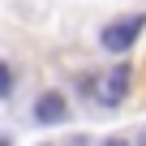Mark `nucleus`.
Returning <instances> with one entry per match:
<instances>
[{
  "label": "nucleus",
  "instance_id": "obj_5",
  "mask_svg": "<svg viewBox=\"0 0 146 146\" xmlns=\"http://www.w3.org/2000/svg\"><path fill=\"white\" fill-rule=\"evenodd\" d=\"M99 146H129L125 137H108V142H99Z\"/></svg>",
  "mask_w": 146,
  "mask_h": 146
},
{
  "label": "nucleus",
  "instance_id": "obj_4",
  "mask_svg": "<svg viewBox=\"0 0 146 146\" xmlns=\"http://www.w3.org/2000/svg\"><path fill=\"white\" fill-rule=\"evenodd\" d=\"M5 95H9V69L0 64V99H5Z\"/></svg>",
  "mask_w": 146,
  "mask_h": 146
},
{
  "label": "nucleus",
  "instance_id": "obj_3",
  "mask_svg": "<svg viewBox=\"0 0 146 146\" xmlns=\"http://www.w3.org/2000/svg\"><path fill=\"white\" fill-rule=\"evenodd\" d=\"M64 116H69L64 95H39V103H35V120L39 125H60Z\"/></svg>",
  "mask_w": 146,
  "mask_h": 146
},
{
  "label": "nucleus",
  "instance_id": "obj_6",
  "mask_svg": "<svg viewBox=\"0 0 146 146\" xmlns=\"http://www.w3.org/2000/svg\"><path fill=\"white\" fill-rule=\"evenodd\" d=\"M0 146H9V142H5V137H0Z\"/></svg>",
  "mask_w": 146,
  "mask_h": 146
},
{
  "label": "nucleus",
  "instance_id": "obj_2",
  "mask_svg": "<svg viewBox=\"0 0 146 146\" xmlns=\"http://www.w3.org/2000/svg\"><path fill=\"white\" fill-rule=\"evenodd\" d=\"M129 78H133V69L120 60V64H112L108 73H103V82H99V103L103 108H116L125 95H129Z\"/></svg>",
  "mask_w": 146,
  "mask_h": 146
},
{
  "label": "nucleus",
  "instance_id": "obj_1",
  "mask_svg": "<svg viewBox=\"0 0 146 146\" xmlns=\"http://www.w3.org/2000/svg\"><path fill=\"white\" fill-rule=\"evenodd\" d=\"M142 26H146L142 13H133V17H116V22L103 30V47H108V52H129L133 39L142 35Z\"/></svg>",
  "mask_w": 146,
  "mask_h": 146
}]
</instances>
